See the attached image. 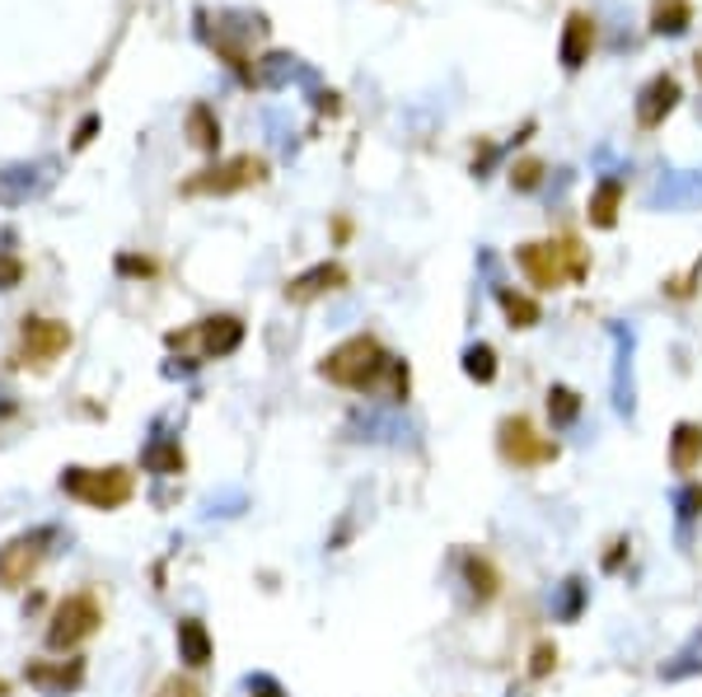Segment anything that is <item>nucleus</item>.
<instances>
[{
	"label": "nucleus",
	"mask_w": 702,
	"mask_h": 697,
	"mask_svg": "<svg viewBox=\"0 0 702 697\" xmlns=\"http://www.w3.org/2000/svg\"><path fill=\"white\" fill-rule=\"evenodd\" d=\"M548 417H553V426H572L576 417H581V398L572 394V389H553L548 394Z\"/></svg>",
	"instance_id": "cd10ccee"
},
{
	"label": "nucleus",
	"mask_w": 702,
	"mask_h": 697,
	"mask_svg": "<svg viewBox=\"0 0 702 697\" xmlns=\"http://www.w3.org/2000/svg\"><path fill=\"white\" fill-rule=\"evenodd\" d=\"M52 544H57V529H52V525L10 538V544L0 548V586H10V590H14V586H29L33 571L42 567V557H48Z\"/></svg>",
	"instance_id": "0eeeda50"
},
{
	"label": "nucleus",
	"mask_w": 702,
	"mask_h": 697,
	"mask_svg": "<svg viewBox=\"0 0 702 697\" xmlns=\"http://www.w3.org/2000/svg\"><path fill=\"white\" fill-rule=\"evenodd\" d=\"M693 669H702V633L679 650L674 665H665V679H684V674H693Z\"/></svg>",
	"instance_id": "c85d7f7f"
},
{
	"label": "nucleus",
	"mask_w": 702,
	"mask_h": 697,
	"mask_svg": "<svg viewBox=\"0 0 702 697\" xmlns=\"http://www.w3.org/2000/svg\"><path fill=\"white\" fill-rule=\"evenodd\" d=\"M29 684L42 693V697H66L85 684V660H33L29 665Z\"/></svg>",
	"instance_id": "dca6fc26"
},
{
	"label": "nucleus",
	"mask_w": 702,
	"mask_h": 697,
	"mask_svg": "<svg viewBox=\"0 0 702 697\" xmlns=\"http://www.w3.org/2000/svg\"><path fill=\"white\" fill-rule=\"evenodd\" d=\"M267 178V165L258 155H235V160H220L211 169L192 173L184 183V197H230V192H244V188H258Z\"/></svg>",
	"instance_id": "20e7f679"
},
{
	"label": "nucleus",
	"mask_w": 702,
	"mask_h": 697,
	"mask_svg": "<svg viewBox=\"0 0 702 697\" xmlns=\"http://www.w3.org/2000/svg\"><path fill=\"white\" fill-rule=\"evenodd\" d=\"M248 693L254 697H281V684L267 679V674H254V679H248Z\"/></svg>",
	"instance_id": "72a5a7b5"
},
{
	"label": "nucleus",
	"mask_w": 702,
	"mask_h": 697,
	"mask_svg": "<svg viewBox=\"0 0 702 697\" xmlns=\"http://www.w3.org/2000/svg\"><path fill=\"white\" fill-rule=\"evenodd\" d=\"M254 84H263V89H286V84L319 89V76H314V66H305L296 52H267L254 66Z\"/></svg>",
	"instance_id": "4468645a"
},
{
	"label": "nucleus",
	"mask_w": 702,
	"mask_h": 697,
	"mask_svg": "<svg viewBox=\"0 0 702 697\" xmlns=\"http://www.w3.org/2000/svg\"><path fill=\"white\" fill-rule=\"evenodd\" d=\"M581 609V580H567V599H562V618H576Z\"/></svg>",
	"instance_id": "e433bc0d"
},
{
	"label": "nucleus",
	"mask_w": 702,
	"mask_h": 697,
	"mask_svg": "<svg viewBox=\"0 0 702 697\" xmlns=\"http://www.w3.org/2000/svg\"><path fill=\"white\" fill-rule=\"evenodd\" d=\"M319 375L328 379V385H337V389H356V394L375 389L379 379H389L394 398L407 394V366L394 361V356L384 351V347L375 342V337H366V332H360V337H347L343 347H333V351L324 356Z\"/></svg>",
	"instance_id": "f257e3e1"
},
{
	"label": "nucleus",
	"mask_w": 702,
	"mask_h": 697,
	"mask_svg": "<svg viewBox=\"0 0 702 697\" xmlns=\"http://www.w3.org/2000/svg\"><path fill=\"white\" fill-rule=\"evenodd\" d=\"M192 342H201V356H230V351H239V342H244V323L235 319V313H216V319H201V323H192L188 332H169V347H192Z\"/></svg>",
	"instance_id": "1a4fd4ad"
},
{
	"label": "nucleus",
	"mask_w": 702,
	"mask_h": 697,
	"mask_svg": "<svg viewBox=\"0 0 702 697\" xmlns=\"http://www.w3.org/2000/svg\"><path fill=\"white\" fill-rule=\"evenodd\" d=\"M178 660L192 665V669L211 665V633H207V623H201V618L178 623Z\"/></svg>",
	"instance_id": "6ab92c4d"
},
{
	"label": "nucleus",
	"mask_w": 702,
	"mask_h": 697,
	"mask_svg": "<svg viewBox=\"0 0 702 697\" xmlns=\"http://www.w3.org/2000/svg\"><path fill=\"white\" fill-rule=\"evenodd\" d=\"M614 402L632 412V328L614 323Z\"/></svg>",
	"instance_id": "a211bd4d"
},
{
	"label": "nucleus",
	"mask_w": 702,
	"mask_h": 697,
	"mask_svg": "<svg viewBox=\"0 0 702 697\" xmlns=\"http://www.w3.org/2000/svg\"><path fill=\"white\" fill-rule=\"evenodd\" d=\"M19 281H24V262L14 253H0V290H14Z\"/></svg>",
	"instance_id": "7c9ffc66"
},
{
	"label": "nucleus",
	"mask_w": 702,
	"mask_h": 697,
	"mask_svg": "<svg viewBox=\"0 0 702 697\" xmlns=\"http://www.w3.org/2000/svg\"><path fill=\"white\" fill-rule=\"evenodd\" d=\"M553 660H557V650H553V646H538V650H534V665H530L534 679H543V674L553 669Z\"/></svg>",
	"instance_id": "f704fd0d"
},
{
	"label": "nucleus",
	"mask_w": 702,
	"mask_h": 697,
	"mask_svg": "<svg viewBox=\"0 0 702 697\" xmlns=\"http://www.w3.org/2000/svg\"><path fill=\"white\" fill-rule=\"evenodd\" d=\"M61 491L71 501L89 506V510H118L136 497V478L127 468H66L61 474Z\"/></svg>",
	"instance_id": "7ed1b4c3"
},
{
	"label": "nucleus",
	"mask_w": 702,
	"mask_h": 697,
	"mask_svg": "<svg viewBox=\"0 0 702 697\" xmlns=\"http://www.w3.org/2000/svg\"><path fill=\"white\" fill-rule=\"evenodd\" d=\"M679 99H684V94H679V80H674L670 71L651 76V80L637 89V127H646V131L661 127L670 112L679 108Z\"/></svg>",
	"instance_id": "ddd939ff"
},
{
	"label": "nucleus",
	"mask_w": 702,
	"mask_h": 697,
	"mask_svg": "<svg viewBox=\"0 0 702 697\" xmlns=\"http://www.w3.org/2000/svg\"><path fill=\"white\" fill-rule=\"evenodd\" d=\"M95 131H99V118H85V122H80V131H76V150L95 141Z\"/></svg>",
	"instance_id": "4c0bfd02"
},
{
	"label": "nucleus",
	"mask_w": 702,
	"mask_h": 697,
	"mask_svg": "<svg viewBox=\"0 0 702 697\" xmlns=\"http://www.w3.org/2000/svg\"><path fill=\"white\" fill-rule=\"evenodd\" d=\"M66 347H71V328L61 319H24V332H19V361L24 366H52Z\"/></svg>",
	"instance_id": "9d476101"
},
{
	"label": "nucleus",
	"mask_w": 702,
	"mask_h": 697,
	"mask_svg": "<svg viewBox=\"0 0 702 697\" xmlns=\"http://www.w3.org/2000/svg\"><path fill=\"white\" fill-rule=\"evenodd\" d=\"M258 33H267V19L258 14V10H220L216 14V33H201L211 42V48L235 66V71L254 84V66H248V52H244V42L248 38H258Z\"/></svg>",
	"instance_id": "39448f33"
},
{
	"label": "nucleus",
	"mask_w": 702,
	"mask_h": 697,
	"mask_svg": "<svg viewBox=\"0 0 702 697\" xmlns=\"http://www.w3.org/2000/svg\"><path fill=\"white\" fill-rule=\"evenodd\" d=\"M646 207L674 211V207H702V169H665L661 183L651 188Z\"/></svg>",
	"instance_id": "f8f14e48"
},
{
	"label": "nucleus",
	"mask_w": 702,
	"mask_h": 697,
	"mask_svg": "<svg viewBox=\"0 0 702 697\" xmlns=\"http://www.w3.org/2000/svg\"><path fill=\"white\" fill-rule=\"evenodd\" d=\"M591 48H595V19L585 10H572L567 24H562V48H557L562 71H581L591 61Z\"/></svg>",
	"instance_id": "f3484780"
},
{
	"label": "nucleus",
	"mask_w": 702,
	"mask_h": 697,
	"mask_svg": "<svg viewBox=\"0 0 702 697\" xmlns=\"http://www.w3.org/2000/svg\"><path fill=\"white\" fill-rule=\"evenodd\" d=\"M188 141L197 150H216L220 146V122H216V112L207 103H192L188 108Z\"/></svg>",
	"instance_id": "5701e85b"
},
{
	"label": "nucleus",
	"mask_w": 702,
	"mask_h": 697,
	"mask_svg": "<svg viewBox=\"0 0 702 697\" xmlns=\"http://www.w3.org/2000/svg\"><path fill=\"white\" fill-rule=\"evenodd\" d=\"M502 455L511 464H520V468H534V464H548L557 449L543 436H534V426L525 417H506L502 421Z\"/></svg>",
	"instance_id": "9b49d317"
},
{
	"label": "nucleus",
	"mask_w": 702,
	"mask_h": 697,
	"mask_svg": "<svg viewBox=\"0 0 702 697\" xmlns=\"http://www.w3.org/2000/svg\"><path fill=\"white\" fill-rule=\"evenodd\" d=\"M520 267H525V277L538 286V290H557L567 281H581L585 277V253L576 249L572 239H543V243H525V249L515 253Z\"/></svg>",
	"instance_id": "f03ea898"
},
{
	"label": "nucleus",
	"mask_w": 702,
	"mask_h": 697,
	"mask_svg": "<svg viewBox=\"0 0 702 697\" xmlns=\"http://www.w3.org/2000/svg\"><path fill=\"white\" fill-rule=\"evenodd\" d=\"M689 24H693V6H689V0H651V33L684 38Z\"/></svg>",
	"instance_id": "aec40b11"
},
{
	"label": "nucleus",
	"mask_w": 702,
	"mask_h": 697,
	"mask_svg": "<svg viewBox=\"0 0 702 697\" xmlns=\"http://www.w3.org/2000/svg\"><path fill=\"white\" fill-rule=\"evenodd\" d=\"M674 506H679V520H693V515H702V487H684L674 497Z\"/></svg>",
	"instance_id": "2f4dec72"
},
{
	"label": "nucleus",
	"mask_w": 702,
	"mask_h": 697,
	"mask_svg": "<svg viewBox=\"0 0 702 697\" xmlns=\"http://www.w3.org/2000/svg\"><path fill=\"white\" fill-rule=\"evenodd\" d=\"M464 580L473 586V595H478V599H492V595H496V571H492L487 557H468V561H464Z\"/></svg>",
	"instance_id": "bb28decb"
},
{
	"label": "nucleus",
	"mask_w": 702,
	"mask_h": 697,
	"mask_svg": "<svg viewBox=\"0 0 702 697\" xmlns=\"http://www.w3.org/2000/svg\"><path fill=\"white\" fill-rule=\"evenodd\" d=\"M314 108H319V112H337V94H333V89H314Z\"/></svg>",
	"instance_id": "58836bf2"
},
{
	"label": "nucleus",
	"mask_w": 702,
	"mask_h": 697,
	"mask_svg": "<svg viewBox=\"0 0 702 697\" xmlns=\"http://www.w3.org/2000/svg\"><path fill=\"white\" fill-rule=\"evenodd\" d=\"M141 464L150 468V474H160V478H174V474H184V449H178V440H155Z\"/></svg>",
	"instance_id": "b1692460"
},
{
	"label": "nucleus",
	"mask_w": 702,
	"mask_h": 697,
	"mask_svg": "<svg viewBox=\"0 0 702 697\" xmlns=\"http://www.w3.org/2000/svg\"><path fill=\"white\" fill-rule=\"evenodd\" d=\"M118 272H131V277H150L155 262L150 258H118Z\"/></svg>",
	"instance_id": "c9c22d12"
},
{
	"label": "nucleus",
	"mask_w": 702,
	"mask_h": 697,
	"mask_svg": "<svg viewBox=\"0 0 702 697\" xmlns=\"http://www.w3.org/2000/svg\"><path fill=\"white\" fill-rule=\"evenodd\" d=\"M619 207H623V178L619 173H604L595 197H591V225H600V230H614Z\"/></svg>",
	"instance_id": "4be33fe9"
},
{
	"label": "nucleus",
	"mask_w": 702,
	"mask_h": 697,
	"mask_svg": "<svg viewBox=\"0 0 702 697\" xmlns=\"http://www.w3.org/2000/svg\"><path fill=\"white\" fill-rule=\"evenodd\" d=\"M99 623H103V614H99V599L95 595H66L57 604L52 623H48V646L52 650H71V646L95 637Z\"/></svg>",
	"instance_id": "423d86ee"
},
{
	"label": "nucleus",
	"mask_w": 702,
	"mask_h": 697,
	"mask_svg": "<svg viewBox=\"0 0 702 697\" xmlns=\"http://www.w3.org/2000/svg\"><path fill=\"white\" fill-rule=\"evenodd\" d=\"M670 464L674 474H693V468L702 464V426L693 421H679L674 436H670Z\"/></svg>",
	"instance_id": "412c9836"
},
{
	"label": "nucleus",
	"mask_w": 702,
	"mask_h": 697,
	"mask_svg": "<svg viewBox=\"0 0 702 697\" xmlns=\"http://www.w3.org/2000/svg\"><path fill=\"white\" fill-rule=\"evenodd\" d=\"M57 160H19V165H6L0 169V207H24V201L42 197L52 183H57Z\"/></svg>",
	"instance_id": "6e6552de"
},
{
	"label": "nucleus",
	"mask_w": 702,
	"mask_h": 697,
	"mask_svg": "<svg viewBox=\"0 0 702 697\" xmlns=\"http://www.w3.org/2000/svg\"><path fill=\"white\" fill-rule=\"evenodd\" d=\"M464 375L478 379V385H492V379H496V351L487 342H473L464 351Z\"/></svg>",
	"instance_id": "a878e982"
},
{
	"label": "nucleus",
	"mask_w": 702,
	"mask_h": 697,
	"mask_svg": "<svg viewBox=\"0 0 702 697\" xmlns=\"http://www.w3.org/2000/svg\"><path fill=\"white\" fill-rule=\"evenodd\" d=\"M693 71H698V80H702V52H698V57H693Z\"/></svg>",
	"instance_id": "ea45409f"
},
{
	"label": "nucleus",
	"mask_w": 702,
	"mask_h": 697,
	"mask_svg": "<svg viewBox=\"0 0 702 697\" xmlns=\"http://www.w3.org/2000/svg\"><path fill=\"white\" fill-rule=\"evenodd\" d=\"M511 183H515L520 192H534V188L543 183V165H538V160H520V165L511 169Z\"/></svg>",
	"instance_id": "c756f323"
},
{
	"label": "nucleus",
	"mask_w": 702,
	"mask_h": 697,
	"mask_svg": "<svg viewBox=\"0 0 702 697\" xmlns=\"http://www.w3.org/2000/svg\"><path fill=\"white\" fill-rule=\"evenodd\" d=\"M496 300H502V309H506L511 328H534V323H538V305H534L530 296H515V290L496 286Z\"/></svg>",
	"instance_id": "393cba45"
},
{
	"label": "nucleus",
	"mask_w": 702,
	"mask_h": 697,
	"mask_svg": "<svg viewBox=\"0 0 702 697\" xmlns=\"http://www.w3.org/2000/svg\"><path fill=\"white\" fill-rule=\"evenodd\" d=\"M0 697H6V684H0Z\"/></svg>",
	"instance_id": "a19ab883"
},
{
	"label": "nucleus",
	"mask_w": 702,
	"mask_h": 697,
	"mask_svg": "<svg viewBox=\"0 0 702 697\" xmlns=\"http://www.w3.org/2000/svg\"><path fill=\"white\" fill-rule=\"evenodd\" d=\"M155 697H201V688L192 679H178L174 674V679H165L160 688H155Z\"/></svg>",
	"instance_id": "473e14b6"
},
{
	"label": "nucleus",
	"mask_w": 702,
	"mask_h": 697,
	"mask_svg": "<svg viewBox=\"0 0 702 697\" xmlns=\"http://www.w3.org/2000/svg\"><path fill=\"white\" fill-rule=\"evenodd\" d=\"M343 286H347V267H343V262H314L309 272L290 277L286 300H290V305H309V300L328 296V290H343Z\"/></svg>",
	"instance_id": "2eb2a0df"
}]
</instances>
